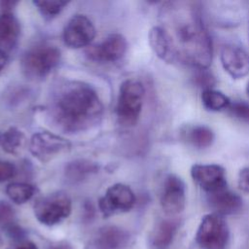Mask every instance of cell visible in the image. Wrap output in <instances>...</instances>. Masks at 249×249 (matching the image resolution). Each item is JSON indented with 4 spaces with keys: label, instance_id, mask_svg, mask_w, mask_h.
I'll return each instance as SVG.
<instances>
[{
    "label": "cell",
    "instance_id": "cell-35",
    "mask_svg": "<svg viewBox=\"0 0 249 249\" xmlns=\"http://www.w3.org/2000/svg\"><path fill=\"white\" fill-rule=\"evenodd\" d=\"M248 35H249V33H248Z\"/></svg>",
    "mask_w": 249,
    "mask_h": 249
},
{
    "label": "cell",
    "instance_id": "cell-14",
    "mask_svg": "<svg viewBox=\"0 0 249 249\" xmlns=\"http://www.w3.org/2000/svg\"><path fill=\"white\" fill-rule=\"evenodd\" d=\"M208 202L214 213L221 216L235 214L242 207L241 197L227 188L209 194Z\"/></svg>",
    "mask_w": 249,
    "mask_h": 249
},
{
    "label": "cell",
    "instance_id": "cell-15",
    "mask_svg": "<svg viewBox=\"0 0 249 249\" xmlns=\"http://www.w3.org/2000/svg\"><path fill=\"white\" fill-rule=\"evenodd\" d=\"M20 35L18 19L11 12L0 15V50L7 53L15 48Z\"/></svg>",
    "mask_w": 249,
    "mask_h": 249
},
{
    "label": "cell",
    "instance_id": "cell-34",
    "mask_svg": "<svg viewBox=\"0 0 249 249\" xmlns=\"http://www.w3.org/2000/svg\"><path fill=\"white\" fill-rule=\"evenodd\" d=\"M1 245H2V239H1V237H0V248H1Z\"/></svg>",
    "mask_w": 249,
    "mask_h": 249
},
{
    "label": "cell",
    "instance_id": "cell-4",
    "mask_svg": "<svg viewBox=\"0 0 249 249\" xmlns=\"http://www.w3.org/2000/svg\"><path fill=\"white\" fill-rule=\"evenodd\" d=\"M145 89L141 82L128 79L120 87L116 107L118 121L122 125L133 126L137 124L144 101Z\"/></svg>",
    "mask_w": 249,
    "mask_h": 249
},
{
    "label": "cell",
    "instance_id": "cell-24",
    "mask_svg": "<svg viewBox=\"0 0 249 249\" xmlns=\"http://www.w3.org/2000/svg\"><path fill=\"white\" fill-rule=\"evenodd\" d=\"M32 3L36 6L40 14L48 19H52L58 16L68 4V2L61 0H40L33 1Z\"/></svg>",
    "mask_w": 249,
    "mask_h": 249
},
{
    "label": "cell",
    "instance_id": "cell-13",
    "mask_svg": "<svg viewBox=\"0 0 249 249\" xmlns=\"http://www.w3.org/2000/svg\"><path fill=\"white\" fill-rule=\"evenodd\" d=\"M220 60L224 70L233 79L249 74V53L243 48L229 44L221 49Z\"/></svg>",
    "mask_w": 249,
    "mask_h": 249
},
{
    "label": "cell",
    "instance_id": "cell-29",
    "mask_svg": "<svg viewBox=\"0 0 249 249\" xmlns=\"http://www.w3.org/2000/svg\"><path fill=\"white\" fill-rule=\"evenodd\" d=\"M237 186L244 193L249 194V167L242 168L237 176Z\"/></svg>",
    "mask_w": 249,
    "mask_h": 249
},
{
    "label": "cell",
    "instance_id": "cell-9",
    "mask_svg": "<svg viewBox=\"0 0 249 249\" xmlns=\"http://www.w3.org/2000/svg\"><path fill=\"white\" fill-rule=\"evenodd\" d=\"M134 203V193L127 185L122 183L110 186L98 201L99 209L105 217L129 211Z\"/></svg>",
    "mask_w": 249,
    "mask_h": 249
},
{
    "label": "cell",
    "instance_id": "cell-30",
    "mask_svg": "<svg viewBox=\"0 0 249 249\" xmlns=\"http://www.w3.org/2000/svg\"><path fill=\"white\" fill-rule=\"evenodd\" d=\"M8 249H38L35 243L25 239H18L14 242Z\"/></svg>",
    "mask_w": 249,
    "mask_h": 249
},
{
    "label": "cell",
    "instance_id": "cell-31",
    "mask_svg": "<svg viewBox=\"0 0 249 249\" xmlns=\"http://www.w3.org/2000/svg\"><path fill=\"white\" fill-rule=\"evenodd\" d=\"M8 61H9V56L7 53L0 50V73L5 69L6 65L8 64Z\"/></svg>",
    "mask_w": 249,
    "mask_h": 249
},
{
    "label": "cell",
    "instance_id": "cell-10",
    "mask_svg": "<svg viewBox=\"0 0 249 249\" xmlns=\"http://www.w3.org/2000/svg\"><path fill=\"white\" fill-rule=\"evenodd\" d=\"M95 27L85 15L73 16L65 24L62 38L64 44L71 49L89 47L95 37Z\"/></svg>",
    "mask_w": 249,
    "mask_h": 249
},
{
    "label": "cell",
    "instance_id": "cell-12",
    "mask_svg": "<svg viewBox=\"0 0 249 249\" xmlns=\"http://www.w3.org/2000/svg\"><path fill=\"white\" fill-rule=\"evenodd\" d=\"M191 176L208 195L227 188L226 171L218 164H194Z\"/></svg>",
    "mask_w": 249,
    "mask_h": 249
},
{
    "label": "cell",
    "instance_id": "cell-11",
    "mask_svg": "<svg viewBox=\"0 0 249 249\" xmlns=\"http://www.w3.org/2000/svg\"><path fill=\"white\" fill-rule=\"evenodd\" d=\"M160 202L162 210L168 215H176L184 210L186 204V189L180 177L175 174H169L165 177Z\"/></svg>",
    "mask_w": 249,
    "mask_h": 249
},
{
    "label": "cell",
    "instance_id": "cell-1",
    "mask_svg": "<svg viewBox=\"0 0 249 249\" xmlns=\"http://www.w3.org/2000/svg\"><path fill=\"white\" fill-rule=\"evenodd\" d=\"M104 107L97 91L88 83L66 80L51 92L48 112L54 125L67 133H78L97 125Z\"/></svg>",
    "mask_w": 249,
    "mask_h": 249
},
{
    "label": "cell",
    "instance_id": "cell-16",
    "mask_svg": "<svg viewBox=\"0 0 249 249\" xmlns=\"http://www.w3.org/2000/svg\"><path fill=\"white\" fill-rule=\"evenodd\" d=\"M180 138L183 142L196 149H205L214 142L213 130L202 124H187L180 129Z\"/></svg>",
    "mask_w": 249,
    "mask_h": 249
},
{
    "label": "cell",
    "instance_id": "cell-17",
    "mask_svg": "<svg viewBox=\"0 0 249 249\" xmlns=\"http://www.w3.org/2000/svg\"><path fill=\"white\" fill-rule=\"evenodd\" d=\"M148 38L151 49L158 57L166 62H171L175 59L171 41L164 27H152L149 31Z\"/></svg>",
    "mask_w": 249,
    "mask_h": 249
},
{
    "label": "cell",
    "instance_id": "cell-7",
    "mask_svg": "<svg viewBox=\"0 0 249 249\" xmlns=\"http://www.w3.org/2000/svg\"><path fill=\"white\" fill-rule=\"evenodd\" d=\"M71 143L64 137L50 131L34 133L29 141V151L41 162H48L57 156L69 152Z\"/></svg>",
    "mask_w": 249,
    "mask_h": 249
},
{
    "label": "cell",
    "instance_id": "cell-20",
    "mask_svg": "<svg viewBox=\"0 0 249 249\" xmlns=\"http://www.w3.org/2000/svg\"><path fill=\"white\" fill-rule=\"evenodd\" d=\"M178 223L171 220L160 221L151 236V243L155 249H166L172 243L177 232Z\"/></svg>",
    "mask_w": 249,
    "mask_h": 249
},
{
    "label": "cell",
    "instance_id": "cell-23",
    "mask_svg": "<svg viewBox=\"0 0 249 249\" xmlns=\"http://www.w3.org/2000/svg\"><path fill=\"white\" fill-rule=\"evenodd\" d=\"M201 102L207 110L213 112L226 110L231 103L226 94L213 89H203L201 93Z\"/></svg>",
    "mask_w": 249,
    "mask_h": 249
},
{
    "label": "cell",
    "instance_id": "cell-3",
    "mask_svg": "<svg viewBox=\"0 0 249 249\" xmlns=\"http://www.w3.org/2000/svg\"><path fill=\"white\" fill-rule=\"evenodd\" d=\"M60 50L50 44H38L28 49L20 59L23 75L32 81H40L48 77L59 64Z\"/></svg>",
    "mask_w": 249,
    "mask_h": 249
},
{
    "label": "cell",
    "instance_id": "cell-27",
    "mask_svg": "<svg viewBox=\"0 0 249 249\" xmlns=\"http://www.w3.org/2000/svg\"><path fill=\"white\" fill-rule=\"evenodd\" d=\"M16 173L17 168L12 162L0 160V183L14 178Z\"/></svg>",
    "mask_w": 249,
    "mask_h": 249
},
{
    "label": "cell",
    "instance_id": "cell-19",
    "mask_svg": "<svg viewBox=\"0 0 249 249\" xmlns=\"http://www.w3.org/2000/svg\"><path fill=\"white\" fill-rule=\"evenodd\" d=\"M128 239L127 233L118 227L102 228L93 242L94 249H120Z\"/></svg>",
    "mask_w": 249,
    "mask_h": 249
},
{
    "label": "cell",
    "instance_id": "cell-6",
    "mask_svg": "<svg viewBox=\"0 0 249 249\" xmlns=\"http://www.w3.org/2000/svg\"><path fill=\"white\" fill-rule=\"evenodd\" d=\"M230 230L223 216L211 213L203 216L196 233V242L200 249H226Z\"/></svg>",
    "mask_w": 249,
    "mask_h": 249
},
{
    "label": "cell",
    "instance_id": "cell-18",
    "mask_svg": "<svg viewBox=\"0 0 249 249\" xmlns=\"http://www.w3.org/2000/svg\"><path fill=\"white\" fill-rule=\"evenodd\" d=\"M99 170V164L95 161L79 159L68 162L64 168V176L68 183L77 184L88 179Z\"/></svg>",
    "mask_w": 249,
    "mask_h": 249
},
{
    "label": "cell",
    "instance_id": "cell-21",
    "mask_svg": "<svg viewBox=\"0 0 249 249\" xmlns=\"http://www.w3.org/2000/svg\"><path fill=\"white\" fill-rule=\"evenodd\" d=\"M26 142L22 131L12 126L0 134V146L3 151L11 155H18L21 152Z\"/></svg>",
    "mask_w": 249,
    "mask_h": 249
},
{
    "label": "cell",
    "instance_id": "cell-22",
    "mask_svg": "<svg viewBox=\"0 0 249 249\" xmlns=\"http://www.w3.org/2000/svg\"><path fill=\"white\" fill-rule=\"evenodd\" d=\"M6 194L8 197L17 204H23L30 200L36 194V187L29 183L13 182L7 185Z\"/></svg>",
    "mask_w": 249,
    "mask_h": 249
},
{
    "label": "cell",
    "instance_id": "cell-33",
    "mask_svg": "<svg viewBox=\"0 0 249 249\" xmlns=\"http://www.w3.org/2000/svg\"><path fill=\"white\" fill-rule=\"evenodd\" d=\"M246 91H247V94H248V96H249V82H248L247 87H246Z\"/></svg>",
    "mask_w": 249,
    "mask_h": 249
},
{
    "label": "cell",
    "instance_id": "cell-2",
    "mask_svg": "<svg viewBox=\"0 0 249 249\" xmlns=\"http://www.w3.org/2000/svg\"><path fill=\"white\" fill-rule=\"evenodd\" d=\"M170 38L174 58L196 69H207L213 58L211 37L202 21L199 9L191 2L169 3Z\"/></svg>",
    "mask_w": 249,
    "mask_h": 249
},
{
    "label": "cell",
    "instance_id": "cell-8",
    "mask_svg": "<svg viewBox=\"0 0 249 249\" xmlns=\"http://www.w3.org/2000/svg\"><path fill=\"white\" fill-rule=\"evenodd\" d=\"M127 50L124 36L119 33L108 35L98 44L89 45L86 50L89 59L98 63H112L124 57Z\"/></svg>",
    "mask_w": 249,
    "mask_h": 249
},
{
    "label": "cell",
    "instance_id": "cell-25",
    "mask_svg": "<svg viewBox=\"0 0 249 249\" xmlns=\"http://www.w3.org/2000/svg\"><path fill=\"white\" fill-rule=\"evenodd\" d=\"M228 110L230 115L233 118L249 123V103L244 101H235L231 103Z\"/></svg>",
    "mask_w": 249,
    "mask_h": 249
},
{
    "label": "cell",
    "instance_id": "cell-26",
    "mask_svg": "<svg viewBox=\"0 0 249 249\" xmlns=\"http://www.w3.org/2000/svg\"><path fill=\"white\" fill-rule=\"evenodd\" d=\"M15 211L13 207L6 201H0V224L5 229L15 224Z\"/></svg>",
    "mask_w": 249,
    "mask_h": 249
},
{
    "label": "cell",
    "instance_id": "cell-5",
    "mask_svg": "<svg viewBox=\"0 0 249 249\" xmlns=\"http://www.w3.org/2000/svg\"><path fill=\"white\" fill-rule=\"evenodd\" d=\"M72 209L70 196L62 192L51 193L36 200L34 215L43 225L53 226L66 219Z\"/></svg>",
    "mask_w": 249,
    "mask_h": 249
},
{
    "label": "cell",
    "instance_id": "cell-32",
    "mask_svg": "<svg viewBox=\"0 0 249 249\" xmlns=\"http://www.w3.org/2000/svg\"><path fill=\"white\" fill-rule=\"evenodd\" d=\"M50 249H73L72 246L66 242H59L50 247Z\"/></svg>",
    "mask_w": 249,
    "mask_h": 249
},
{
    "label": "cell",
    "instance_id": "cell-28",
    "mask_svg": "<svg viewBox=\"0 0 249 249\" xmlns=\"http://www.w3.org/2000/svg\"><path fill=\"white\" fill-rule=\"evenodd\" d=\"M197 70H199V71L195 77L196 83L199 87H203L204 89H212L211 87L214 85L215 81H214V77L211 75V73L207 72L206 69H197Z\"/></svg>",
    "mask_w": 249,
    "mask_h": 249
}]
</instances>
